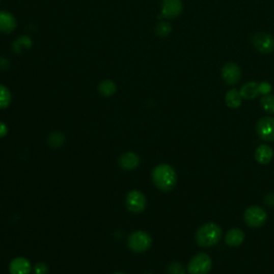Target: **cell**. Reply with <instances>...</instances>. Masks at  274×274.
Returning <instances> with one entry per match:
<instances>
[{"label": "cell", "instance_id": "1", "mask_svg": "<svg viewBox=\"0 0 274 274\" xmlns=\"http://www.w3.org/2000/svg\"><path fill=\"white\" fill-rule=\"evenodd\" d=\"M152 180L157 188L163 192H170L177 183V174L168 164H160L152 172Z\"/></svg>", "mask_w": 274, "mask_h": 274}, {"label": "cell", "instance_id": "2", "mask_svg": "<svg viewBox=\"0 0 274 274\" xmlns=\"http://www.w3.org/2000/svg\"><path fill=\"white\" fill-rule=\"evenodd\" d=\"M223 231L215 223H206L200 226L195 234L196 243L202 248H211L216 245L222 239Z\"/></svg>", "mask_w": 274, "mask_h": 274}, {"label": "cell", "instance_id": "3", "mask_svg": "<svg viewBox=\"0 0 274 274\" xmlns=\"http://www.w3.org/2000/svg\"><path fill=\"white\" fill-rule=\"evenodd\" d=\"M152 244L150 235L146 231L137 230L128 237V245L134 253H144L148 251Z\"/></svg>", "mask_w": 274, "mask_h": 274}, {"label": "cell", "instance_id": "4", "mask_svg": "<svg viewBox=\"0 0 274 274\" xmlns=\"http://www.w3.org/2000/svg\"><path fill=\"white\" fill-rule=\"evenodd\" d=\"M212 268V259L206 253H198L187 265L188 274H208Z\"/></svg>", "mask_w": 274, "mask_h": 274}, {"label": "cell", "instance_id": "5", "mask_svg": "<svg viewBox=\"0 0 274 274\" xmlns=\"http://www.w3.org/2000/svg\"><path fill=\"white\" fill-rule=\"evenodd\" d=\"M244 220L250 227L258 228L267 222V213L261 207L252 206L245 210Z\"/></svg>", "mask_w": 274, "mask_h": 274}, {"label": "cell", "instance_id": "6", "mask_svg": "<svg viewBox=\"0 0 274 274\" xmlns=\"http://www.w3.org/2000/svg\"><path fill=\"white\" fill-rule=\"evenodd\" d=\"M252 43L261 54H271L274 51V37L267 33H257L252 38Z\"/></svg>", "mask_w": 274, "mask_h": 274}, {"label": "cell", "instance_id": "7", "mask_svg": "<svg viewBox=\"0 0 274 274\" xmlns=\"http://www.w3.org/2000/svg\"><path fill=\"white\" fill-rule=\"evenodd\" d=\"M125 205L131 212L141 213L146 209V196L140 191H131L125 198Z\"/></svg>", "mask_w": 274, "mask_h": 274}, {"label": "cell", "instance_id": "8", "mask_svg": "<svg viewBox=\"0 0 274 274\" xmlns=\"http://www.w3.org/2000/svg\"><path fill=\"white\" fill-rule=\"evenodd\" d=\"M256 132L262 141L274 142V117H263L256 124Z\"/></svg>", "mask_w": 274, "mask_h": 274}, {"label": "cell", "instance_id": "9", "mask_svg": "<svg viewBox=\"0 0 274 274\" xmlns=\"http://www.w3.org/2000/svg\"><path fill=\"white\" fill-rule=\"evenodd\" d=\"M221 75L227 85L235 86L241 79V70L235 62H227L221 70Z\"/></svg>", "mask_w": 274, "mask_h": 274}, {"label": "cell", "instance_id": "10", "mask_svg": "<svg viewBox=\"0 0 274 274\" xmlns=\"http://www.w3.org/2000/svg\"><path fill=\"white\" fill-rule=\"evenodd\" d=\"M183 5L181 0H162V16L175 18L181 14Z\"/></svg>", "mask_w": 274, "mask_h": 274}, {"label": "cell", "instance_id": "11", "mask_svg": "<svg viewBox=\"0 0 274 274\" xmlns=\"http://www.w3.org/2000/svg\"><path fill=\"white\" fill-rule=\"evenodd\" d=\"M9 270L11 274H30V261L25 257H16L10 262Z\"/></svg>", "mask_w": 274, "mask_h": 274}, {"label": "cell", "instance_id": "12", "mask_svg": "<svg viewBox=\"0 0 274 274\" xmlns=\"http://www.w3.org/2000/svg\"><path fill=\"white\" fill-rule=\"evenodd\" d=\"M140 156L134 152H126L122 154L119 159V165L124 171H133L140 166Z\"/></svg>", "mask_w": 274, "mask_h": 274}, {"label": "cell", "instance_id": "13", "mask_svg": "<svg viewBox=\"0 0 274 274\" xmlns=\"http://www.w3.org/2000/svg\"><path fill=\"white\" fill-rule=\"evenodd\" d=\"M16 19L9 12L0 11V33L10 34L16 28Z\"/></svg>", "mask_w": 274, "mask_h": 274}, {"label": "cell", "instance_id": "14", "mask_svg": "<svg viewBox=\"0 0 274 274\" xmlns=\"http://www.w3.org/2000/svg\"><path fill=\"white\" fill-rule=\"evenodd\" d=\"M240 94L242 99L245 100H254L256 99L259 94V83L256 81H249L244 84L243 86L240 89Z\"/></svg>", "mask_w": 274, "mask_h": 274}, {"label": "cell", "instance_id": "15", "mask_svg": "<svg viewBox=\"0 0 274 274\" xmlns=\"http://www.w3.org/2000/svg\"><path fill=\"white\" fill-rule=\"evenodd\" d=\"M244 233L239 228H233L228 230L225 236V243L229 246H240L244 241Z\"/></svg>", "mask_w": 274, "mask_h": 274}, {"label": "cell", "instance_id": "16", "mask_svg": "<svg viewBox=\"0 0 274 274\" xmlns=\"http://www.w3.org/2000/svg\"><path fill=\"white\" fill-rule=\"evenodd\" d=\"M274 151L268 145H260L255 151V159L260 164H268L273 159Z\"/></svg>", "mask_w": 274, "mask_h": 274}, {"label": "cell", "instance_id": "17", "mask_svg": "<svg viewBox=\"0 0 274 274\" xmlns=\"http://www.w3.org/2000/svg\"><path fill=\"white\" fill-rule=\"evenodd\" d=\"M225 102L226 105L230 108H238L242 103V97L240 94V91L237 89H230L227 91L225 96Z\"/></svg>", "mask_w": 274, "mask_h": 274}, {"label": "cell", "instance_id": "18", "mask_svg": "<svg viewBox=\"0 0 274 274\" xmlns=\"http://www.w3.org/2000/svg\"><path fill=\"white\" fill-rule=\"evenodd\" d=\"M12 101V96L10 90L4 85H0V109L7 108Z\"/></svg>", "mask_w": 274, "mask_h": 274}, {"label": "cell", "instance_id": "19", "mask_svg": "<svg viewBox=\"0 0 274 274\" xmlns=\"http://www.w3.org/2000/svg\"><path fill=\"white\" fill-rule=\"evenodd\" d=\"M99 91L105 97H111L116 92V84L112 80H103L99 85Z\"/></svg>", "mask_w": 274, "mask_h": 274}, {"label": "cell", "instance_id": "20", "mask_svg": "<svg viewBox=\"0 0 274 274\" xmlns=\"http://www.w3.org/2000/svg\"><path fill=\"white\" fill-rule=\"evenodd\" d=\"M48 144L52 148H58V147H61L63 144H65L66 137L61 132H52L48 136Z\"/></svg>", "mask_w": 274, "mask_h": 274}, {"label": "cell", "instance_id": "21", "mask_svg": "<svg viewBox=\"0 0 274 274\" xmlns=\"http://www.w3.org/2000/svg\"><path fill=\"white\" fill-rule=\"evenodd\" d=\"M262 109L268 114H274V94H266L260 100Z\"/></svg>", "mask_w": 274, "mask_h": 274}, {"label": "cell", "instance_id": "22", "mask_svg": "<svg viewBox=\"0 0 274 274\" xmlns=\"http://www.w3.org/2000/svg\"><path fill=\"white\" fill-rule=\"evenodd\" d=\"M171 31H172V26L167 22H162L156 27V35L159 37H167L171 34Z\"/></svg>", "mask_w": 274, "mask_h": 274}, {"label": "cell", "instance_id": "23", "mask_svg": "<svg viewBox=\"0 0 274 274\" xmlns=\"http://www.w3.org/2000/svg\"><path fill=\"white\" fill-rule=\"evenodd\" d=\"M167 273L168 274H184L185 270L181 263H179L177 261L172 262L170 266L167 268Z\"/></svg>", "mask_w": 274, "mask_h": 274}, {"label": "cell", "instance_id": "24", "mask_svg": "<svg viewBox=\"0 0 274 274\" xmlns=\"http://www.w3.org/2000/svg\"><path fill=\"white\" fill-rule=\"evenodd\" d=\"M47 272H48V268L44 262H38L35 266L34 274H47Z\"/></svg>", "mask_w": 274, "mask_h": 274}, {"label": "cell", "instance_id": "25", "mask_svg": "<svg viewBox=\"0 0 274 274\" xmlns=\"http://www.w3.org/2000/svg\"><path fill=\"white\" fill-rule=\"evenodd\" d=\"M272 90V87L269 83H266V81H262V83H259V91H260V94H263V96H266V94H269Z\"/></svg>", "mask_w": 274, "mask_h": 274}, {"label": "cell", "instance_id": "26", "mask_svg": "<svg viewBox=\"0 0 274 274\" xmlns=\"http://www.w3.org/2000/svg\"><path fill=\"white\" fill-rule=\"evenodd\" d=\"M10 68V62L8 59L4 58V57H0V70L2 71H6Z\"/></svg>", "mask_w": 274, "mask_h": 274}, {"label": "cell", "instance_id": "27", "mask_svg": "<svg viewBox=\"0 0 274 274\" xmlns=\"http://www.w3.org/2000/svg\"><path fill=\"white\" fill-rule=\"evenodd\" d=\"M8 132H9V129L7 124L0 121V139H2V137H5L8 134Z\"/></svg>", "mask_w": 274, "mask_h": 274}, {"label": "cell", "instance_id": "28", "mask_svg": "<svg viewBox=\"0 0 274 274\" xmlns=\"http://www.w3.org/2000/svg\"><path fill=\"white\" fill-rule=\"evenodd\" d=\"M114 274H125V273H123V272H116V273H114Z\"/></svg>", "mask_w": 274, "mask_h": 274}, {"label": "cell", "instance_id": "29", "mask_svg": "<svg viewBox=\"0 0 274 274\" xmlns=\"http://www.w3.org/2000/svg\"><path fill=\"white\" fill-rule=\"evenodd\" d=\"M146 274H151V273H146Z\"/></svg>", "mask_w": 274, "mask_h": 274}]
</instances>
